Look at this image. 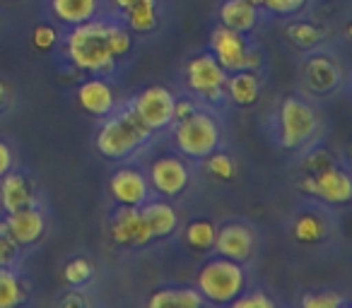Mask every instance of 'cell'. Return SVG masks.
Masks as SVG:
<instances>
[{
    "label": "cell",
    "instance_id": "52a82bcc",
    "mask_svg": "<svg viewBox=\"0 0 352 308\" xmlns=\"http://www.w3.org/2000/svg\"><path fill=\"white\" fill-rule=\"evenodd\" d=\"M299 188L304 193H309V196H316L326 202H333V205H342V202H347L352 198L350 178H347L345 171L336 169L333 164L302 176L299 178Z\"/></svg>",
    "mask_w": 352,
    "mask_h": 308
},
{
    "label": "cell",
    "instance_id": "9c48e42d",
    "mask_svg": "<svg viewBox=\"0 0 352 308\" xmlns=\"http://www.w3.org/2000/svg\"><path fill=\"white\" fill-rule=\"evenodd\" d=\"M150 183L166 198L182 196L188 186V169L179 157H160L150 167Z\"/></svg>",
    "mask_w": 352,
    "mask_h": 308
},
{
    "label": "cell",
    "instance_id": "44dd1931",
    "mask_svg": "<svg viewBox=\"0 0 352 308\" xmlns=\"http://www.w3.org/2000/svg\"><path fill=\"white\" fill-rule=\"evenodd\" d=\"M304 75H307V82L311 84L316 92H328L338 84L340 80V70L333 63L331 58H311L304 68Z\"/></svg>",
    "mask_w": 352,
    "mask_h": 308
},
{
    "label": "cell",
    "instance_id": "e0dca14e",
    "mask_svg": "<svg viewBox=\"0 0 352 308\" xmlns=\"http://www.w3.org/2000/svg\"><path fill=\"white\" fill-rule=\"evenodd\" d=\"M140 212L145 217L147 226H150L152 239H164V236L174 234L176 226H179V217H176V210L169 202H147Z\"/></svg>",
    "mask_w": 352,
    "mask_h": 308
},
{
    "label": "cell",
    "instance_id": "f1b7e54d",
    "mask_svg": "<svg viewBox=\"0 0 352 308\" xmlns=\"http://www.w3.org/2000/svg\"><path fill=\"white\" fill-rule=\"evenodd\" d=\"M107 44L113 58H123L131 51V34L118 25H107Z\"/></svg>",
    "mask_w": 352,
    "mask_h": 308
},
{
    "label": "cell",
    "instance_id": "7402d4cb",
    "mask_svg": "<svg viewBox=\"0 0 352 308\" xmlns=\"http://www.w3.org/2000/svg\"><path fill=\"white\" fill-rule=\"evenodd\" d=\"M51 8H54L56 17L68 25H80V22H87L97 12V0H51Z\"/></svg>",
    "mask_w": 352,
    "mask_h": 308
},
{
    "label": "cell",
    "instance_id": "d590c367",
    "mask_svg": "<svg viewBox=\"0 0 352 308\" xmlns=\"http://www.w3.org/2000/svg\"><path fill=\"white\" fill-rule=\"evenodd\" d=\"M12 169V150L0 140V178Z\"/></svg>",
    "mask_w": 352,
    "mask_h": 308
},
{
    "label": "cell",
    "instance_id": "7c38bea8",
    "mask_svg": "<svg viewBox=\"0 0 352 308\" xmlns=\"http://www.w3.org/2000/svg\"><path fill=\"white\" fill-rule=\"evenodd\" d=\"M6 234L15 241L17 246H30L44 236V215L36 207H22V210L8 212L6 217Z\"/></svg>",
    "mask_w": 352,
    "mask_h": 308
},
{
    "label": "cell",
    "instance_id": "d4e9b609",
    "mask_svg": "<svg viewBox=\"0 0 352 308\" xmlns=\"http://www.w3.org/2000/svg\"><path fill=\"white\" fill-rule=\"evenodd\" d=\"M186 244L196 250H210L215 248V236H217V226L210 220H193L186 226Z\"/></svg>",
    "mask_w": 352,
    "mask_h": 308
},
{
    "label": "cell",
    "instance_id": "f546056e",
    "mask_svg": "<svg viewBox=\"0 0 352 308\" xmlns=\"http://www.w3.org/2000/svg\"><path fill=\"white\" fill-rule=\"evenodd\" d=\"M208 159V169H210L212 176L217 178H225V181H230V178H234V159L230 157V154H222V152H212Z\"/></svg>",
    "mask_w": 352,
    "mask_h": 308
},
{
    "label": "cell",
    "instance_id": "ffe728a7",
    "mask_svg": "<svg viewBox=\"0 0 352 308\" xmlns=\"http://www.w3.org/2000/svg\"><path fill=\"white\" fill-rule=\"evenodd\" d=\"M227 89H230V97L236 106H251L256 104L261 92L258 78L254 75V70H234V78H227Z\"/></svg>",
    "mask_w": 352,
    "mask_h": 308
},
{
    "label": "cell",
    "instance_id": "60d3db41",
    "mask_svg": "<svg viewBox=\"0 0 352 308\" xmlns=\"http://www.w3.org/2000/svg\"><path fill=\"white\" fill-rule=\"evenodd\" d=\"M8 102H10V89H8V84L0 80V111L8 106Z\"/></svg>",
    "mask_w": 352,
    "mask_h": 308
},
{
    "label": "cell",
    "instance_id": "9a60e30c",
    "mask_svg": "<svg viewBox=\"0 0 352 308\" xmlns=\"http://www.w3.org/2000/svg\"><path fill=\"white\" fill-rule=\"evenodd\" d=\"M78 104L89 116H109L113 111V92L104 80H87L78 87Z\"/></svg>",
    "mask_w": 352,
    "mask_h": 308
},
{
    "label": "cell",
    "instance_id": "4316f807",
    "mask_svg": "<svg viewBox=\"0 0 352 308\" xmlns=\"http://www.w3.org/2000/svg\"><path fill=\"white\" fill-rule=\"evenodd\" d=\"M285 32H287V39L297 44L299 49H314L323 39V32L311 22H292Z\"/></svg>",
    "mask_w": 352,
    "mask_h": 308
},
{
    "label": "cell",
    "instance_id": "30bf717a",
    "mask_svg": "<svg viewBox=\"0 0 352 308\" xmlns=\"http://www.w3.org/2000/svg\"><path fill=\"white\" fill-rule=\"evenodd\" d=\"M111 239L118 246H145L152 241L150 226L142 217L140 207L121 205L111 222Z\"/></svg>",
    "mask_w": 352,
    "mask_h": 308
},
{
    "label": "cell",
    "instance_id": "8d00e7d4",
    "mask_svg": "<svg viewBox=\"0 0 352 308\" xmlns=\"http://www.w3.org/2000/svg\"><path fill=\"white\" fill-rule=\"evenodd\" d=\"M196 111V104L191 102V99H176L174 102V121H179V118H186L188 113Z\"/></svg>",
    "mask_w": 352,
    "mask_h": 308
},
{
    "label": "cell",
    "instance_id": "d6986e66",
    "mask_svg": "<svg viewBox=\"0 0 352 308\" xmlns=\"http://www.w3.org/2000/svg\"><path fill=\"white\" fill-rule=\"evenodd\" d=\"M206 298L201 296L198 289L182 287V289H157L150 298L147 306L150 308H164V306H179V308H201Z\"/></svg>",
    "mask_w": 352,
    "mask_h": 308
},
{
    "label": "cell",
    "instance_id": "74e56055",
    "mask_svg": "<svg viewBox=\"0 0 352 308\" xmlns=\"http://www.w3.org/2000/svg\"><path fill=\"white\" fill-rule=\"evenodd\" d=\"M328 164H331V159H328L323 152H318V157H309L307 162H304V169H307V174H314V171H318V169L328 167Z\"/></svg>",
    "mask_w": 352,
    "mask_h": 308
},
{
    "label": "cell",
    "instance_id": "d6a6232c",
    "mask_svg": "<svg viewBox=\"0 0 352 308\" xmlns=\"http://www.w3.org/2000/svg\"><path fill=\"white\" fill-rule=\"evenodd\" d=\"M263 5L275 15H292L307 5V0H263Z\"/></svg>",
    "mask_w": 352,
    "mask_h": 308
},
{
    "label": "cell",
    "instance_id": "e575fe53",
    "mask_svg": "<svg viewBox=\"0 0 352 308\" xmlns=\"http://www.w3.org/2000/svg\"><path fill=\"white\" fill-rule=\"evenodd\" d=\"M15 255H17V244L8 234H0V268H8L15 260Z\"/></svg>",
    "mask_w": 352,
    "mask_h": 308
},
{
    "label": "cell",
    "instance_id": "5bb4252c",
    "mask_svg": "<svg viewBox=\"0 0 352 308\" xmlns=\"http://www.w3.org/2000/svg\"><path fill=\"white\" fill-rule=\"evenodd\" d=\"M109 191L118 205L140 207L147 200V178L138 169H118L109 181Z\"/></svg>",
    "mask_w": 352,
    "mask_h": 308
},
{
    "label": "cell",
    "instance_id": "2e32d148",
    "mask_svg": "<svg viewBox=\"0 0 352 308\" xmlns=\"http://www.w3.org/2000/svg\"><path fill=\"white\" fill-rule=\"evenodd\" d=\"M34 202L32 188L27 183V178L22 174H10L8 171L0 181V205L6 212H15L22 207H30Z\"/></svg>",
    "mask_w": 352,
    "mask_h": 308
},
{
    "label": "cell",
    "instance_id": "7bdbcfd3",
    "mask_svg": "<svg viewBox=\"0 0 352 308\" xmlns=\"http://www.w3.org/2000/svg\"><path fill=\"white\" fill-rule=\"evenodd\" d=\"M249 5H254V8H258V5H263V0H246Z\"/></svg>",
    "mask_w": 352,
    "mask_h": 308
},
{
    "label": "cell",
    "instance_id": "3957f363",
    "mask_svg": "<svg viewBox=\"0 0 352 308\" xmlns=\"http://www.w3.org/2000/svg\"><path fill=\"white\" fill-rule=\"evenodd\" d=\"M246 287V274L236 260L217 258L198 272V292L210 303H232Z\"/></svg>",
    "mask_w": 352,
    "mask_h": 308
},
{
    "label": "cell",
    "instance_id": "8fae6325",
    "mask_svg": "<svg viewBox=\"0 0 352 308\" xmlns=\"http://www.w3.org/2000/svg\"><path fill=\"white\" fill-rule=\"evenodd\" d=\"M210 49L215 60L225 70H241L246 56V41L241 36V32H234L230 27H217L210 36Z\"/></svg>",
    "mask_w": 352,
    "mask_h": 308
},
{
    "label": "cell",
    "instance_id": "cb8c5ba5",
    "mask_svg": "<svg viewBox=\"0 0 352 308\" xmlns=\"http://www.w3.org/2000/svg\"><path fill=\"white\" fill-rule=\"evenodd\" d=\"M292 234L299 244H316V241H321L323 236L328 234V226L318 215H314V212H304V215H299L297 220H294Z\"/></svg>",
    "mask_w": 352,
    "mask_h": 308
},
{
    "label": "cell",
    "instance_id": "ba28073f",
    "mask_svg": "<svg viewBox=\"0 0 352 308\" xmlns=\"http://www.w3.org/2000/svg\"><path fill=\"white\" fill-rule=\"evenodd\" d=\"M186 80L193 92L203 94L210 102H217L227 84V70L217 63L212 54H201L186 65Z\"/></svg>",
    "mask_w": 352,
    "mask_h": 308
},
{
    "label": "cell",
    "instance_id": "8992f818",
    "mask_svg": "<svg viewBox=\"0 0 352 308\" xmlns=\"http://www.w3.org/2000/svg\"><path fill=\"white\" fill-rule=\"evenodd\" d=\"M174 102L176 97L162 84L145 87L133 99V113L147 130H162L174 123Z\"/></svg>",
    "mask_w": 352,
    "mask_h": 308
},
{
    "label": "cell",
    "instance_id": "277c9868",
    "mask_svg": "<svg viewBox=\"0 0 352 308\" xmlns=\"http://www.w3.org/2000/svg\"><path fill=\"white\" fill-rule=\"evenodd\" d=\"M220 126L210 113L193 111L186 118H179L174 130V142L182 154L193 159H206L220 147Z\"/></svg>",
    "mask_w": 352,
    "mask_h": 308
},
{
    "label": "cell",
    "instance_id": "836d02e7",
    "mask_svg": "<svg viewBox=\"0 0 352 308\" xmlns=\"http://www.w3.org/2000/svg\"><path fill=\"white\" fill-rule=\"evenodd\" d=\"M232 306L234 308H273L275 303L270 301L265 294L256 292V294H246V296H236L234 301H232Z\"/></svg>",
    "mask_w": 352,
    "mask_h": 308
},
{
    "label": "cell",
    "instance_id": "f35d334b",
    "mask_svg": "<svg viewBox=\"0 0 352 308\" xmlns=\"http://www.w3.org/2000/svg\"><path fill=\"white\" fill-rule=\"evenodd\" d=\"M261 63H263V56H261V51H249V49H246L241 70H256V68H261Z\"/></svg>",
    "mask_w": 352,
    "mask_h": 308
},
{
    "label": "cell",
    "instance_id": "1f68e13d",
    "mask_svg": "<svg viewBox=\"0 0 352 308\" xmlns=\"http://www.w3.org/2000/svg\"><path fill=\"white\" fill-rule=\"evenodd\" d=\"M56 41H58V32H56V27L51 25H36L34 32H32V44H34V49L39 51H49L56 46Z\"/></svg>",
    "mask_w": 352,
    "mask_h": 308
},
{
    "label": "cell",
    "instance_id": "6da1fadb",
    "mask_svg": "<svg viewBox=\"0 0 352 308\" xmlns=\"http://www.w3.org/2000/svg\"><path fill=\"white\" fill-rule=\"evenodd\" d=\"M68 56L75 68L85 73H109L113 68V56L107 44V25L104 22H80L68 36Z\"/></svg>",
    "mask_w": 352,
    "mask_h": 308
},
{
    "label": "cell",
    "instance_id": "7a4b0ae2",
    "mask_svg": "<svg viewBox=\"0 0 352 308\" xmlns=\"http://www.w3.org/2000/svg\"><path fill=\"white\" fill-rule=\"evenodd\" d=\"M150 132L133 111L111 116L97 132V152L107 159H126L145 145Z\"/></svg>",
    "mask_w": 352,
    "mask_h": 308
},
{
    "label": "cell",
    "instance_id": "b9f144b4",
    "mask_svg": "<svg viewBox=\"0 0 352 308\" xmlns=\"http://www.w3.org/2000/svg\"><path fill=\"white\" fill-rule=\"evenodd\" d=\"M133 3H135V0H113V5L121 8V10H126V8L133 5Z\"/></svg>",
    "mask_w": 352,
    "mask_h": 308
},
{
    "label": "cell",
    "instance_id": "603a6c76",
    "mask_svg": "<svg viewBox=\"0 0 352 308\" xmlns=\"http://www.w3.org/2000/svg\"><path fill=\"white\" fill-rule=\"evenodd\" d=\"M126 22L133 32H152L157 27V0H135L126 8Z\"/></svg>",
    "mask_w": 352,
    "mask_h": 308
},
{
    "label": "cell",
    "instance_id": "4fadbf2b",
    "mask_svg": "<svg viewBox=\"0 0 352 308\" xmlns=\"http://www.w3.org/2000/svg\"><path fill=\"white\" fill-rule=\"evenodd\" d=\"M254 244H256L254 231H251L246 224H227V226H222L215 236L217 253H220L222 258L236 260V263L251 258Z\"/></svg>",
    "mask_w": 352,
    "mask_h": 308
},
{
    "label": "cell",
    "instance_id": "ac0fdd59",
    "mask_svg": "<svg viewBox=\"0 0 352 308\" xmlns=\"http://www.w3.org/2000/svg\"><path fill=\"white\" fill-rule=\"evenodd\" d=\"M220 22L222 27H230L234 32H251L258 22V12L246 0H225L220 8Z\"/></svg>",
    "mask_w": 352,
    "mask_h": 308
},
{
    "label": "cell",
    "instance_id": "ab89813d",
    "mask_svg": "<svg viewBox=\"0 0 352 308\" xmlns=\"http://www.w3.org/2000/svg\"><path fill=\"white\" fill-rule=\"evenodd\" d=\"M60 306H65V308H73V306L82 308V306H87V298L80 296L78 292H73V294H68V296L60 298Z\"/></svg>",
    "mask_w": 352,
    "mask_h": 308
},
{
    "label": "cell",
    "instance_id": "5b68a950",
    "mask_svg": "<svg viewBox=\"0 0 352 308\" xmlns=\"http://www.w3.org/2000/svg\"><path fill=\"white\" fill-rule=\"evenodd\" d=\"M316 130V113L307 102L287 97L280 106V145L285 150H297L311 140Z\"/></svg>",
    "mask_w": 352,
    "mask_h": 308
},
{
    "label": "cell",
    "instance_id": "4dcf8cb0",
    "mask_svg": "<svg viewBox=\"0 0 352 308\" xmlns=\"http://www.w3.org/2000/svg\"><path fill=\"white\" fill-rule=\"evenodd\" d=\"M345 303V298L336 292H318V294H309L302 298L304 308H340Z\"/></svg>",
    "mask_w": 352,
    "mask_h": 308
},
{
    "label": "cell",
    "instance_id": "484cf974",
    "mask_svg": "<svg viewBox=\"0 0 352 308\" xmlns=\"http://www.w3.org/2000/svg\"><path fill=\"white\" fill-rule=\"evenodd\" d=\"M25 301V289L17 274L8 268H0V308H12Z\"/></svg>",
    "mask_w": 352,
    "mask_h": 308
},
{
    "label": "cell",
    "instance_id": "83f0119b",
    "mask_svg": "<svg viewBox=\"0 0 352 308\" xmlns=\"http://www.w3.org/2000/svg\"><path fill=\"white\" fill-rule=\"evenodd\" d=\"M92 277V263L87 258H73L70 263H65L63 268V279L70 287H80Z\"/></svg>",
    "mask_w": 352,
    "mask_h": 308
}]
</instances>
